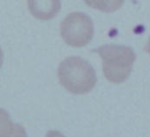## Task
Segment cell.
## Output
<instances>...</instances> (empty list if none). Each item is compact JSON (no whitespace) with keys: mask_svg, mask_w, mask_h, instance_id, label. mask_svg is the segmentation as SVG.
Instances as JSON below:
<instances>
[{"mask_svg":"<svg viewBox=\"0 0 150 137\" xmlns=\"http://www.w3.org/2000/svg\"><path fill=\"white\" fill-rule=\"evenodd\" d=\"M88 4L93 5V7L99 8L101 10H107V11H110V10H115L117 8L120 7V5L122 4V1H95V2H87Z\"/></svg>","mask_w":150,"mask_h":137,"instance_id":"8992f818","label":"cell"},{"mask_svg":"<svg viewBox=\"0 0 150 137\" xmlns=\"http://www.w3.org/2000/svg\"><path fill=\"white\" fill-rule=\"evenodd\" d=\"M2 64H3V51H2L1 47H0V68H1Z\"/></svg>","mask_w":150,"mask_h":137,"instance_id":"ba28073f","label":"cell"},{"mask_svg":"<svg viewBox=\"0 0 150 137\" xmlns=\"http://www.w3.org/2000/svg\"><path fill=\"white\" fill-rule=\"evenodd\" d=\"M145 51L148 52V53L150 54V37H149V39H148V42H147L146 47H145Z\"/></svg>","mask_w":150,"mask_h":137,"instance_id":"9c48e42d","label":"cell"},{"mask_svg":"<svg viewBox=\"0 0 150 137\" xmlns=\"http://www.w3.org/2000/svg\"><path fill=\"white\" fill-rule=\"evenodd\" d=\"M45 137H65V136L59 131H56V130H50V131H48L47 133H46Z\"/></svg>","mask_w":150,"mask_h":137,"instance_id":"52a82bcc","label":"cell"},{"mask_svg":"<svg viewBox=\"0 0 150 137\" xmlns=\"http://www.w3.org/2000/svg\"><path fill=\"white\" fill-rule=\"evenodd\" d=\"M60 84L74 94H85L94 88L97 82L95 70L87 60L71 56L60 62L57 70Z\"/></svg>","mask_w":150,"mask_h":137,"instance_id":"6da1fadb","label":"cell"},{"mask_svg":"<svg viewBox=\"0 0 150 137\" xmlns=\"http://www.w3.org/2000/svg\"><path fill=\"white\" fill-rule=\"evenodd\" d=\"M94 26L89 16L84 12L67 14L60 25V35L63 41L73 47H83L92 40Z\"/></svg>","mask_w":150,"mask_h":137,"instance_id":"3957f363","label":"cell"},{"mask_svg":"<svg viewBox=\"0 0 150 137\" xmlns=\"http://www.w3.org/2000/svg\"><path fill=\"white\" fill-rule=\"evenodd\" d=\"M95 51L102 60V70L109 82L122 83L128 79L133 70L136 54L129 46L106 44Z\"/></svg>","mask_w":150,"mask_h":137,"instance_id":"7a4b0ae2","label":"cell"},{"mask_svg":"<svg viewBox=\"0 0 150 137\" xmlns=\"http://www.w3.org/2000/svg\"><path fill=\"white\" fill-rule=\"evenodd\" d=\"M0 137H27L25 128L11 121L9 114L0 109Z\"/></svg>","mask_w":150,"mask_h":137,"instance_id":"5b68a950","label":"cell"},{"mask_svg":"<svg viewBox=\"0 0 150 137\" xmlns=\"http://www.w3.org/2000/svg\"><path fill=\"white\" fill-rule=\"evenodd\" d=\"M29 9L39 20H50L60 9V1L57 0H32L29 1Z\"/></svg>","mask_w":150,"mask_h":137,"instance_id":"277c9868","label":"cell"}]
</instances>
